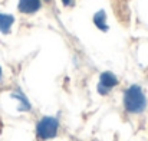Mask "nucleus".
Listing matches in <instances>:
<instances>
[{
	"instance_id": "1",
	"label": "nucleus",
	"mask_w": 148,
	"mask_h": 141,
	"mask_svg": "<svg viewBox=\"0 0 148 141\" xmlns=\"http://www.w3.org/2000/svg\"><path fill=\"white\" fill-rule=\"evenodd\" d=\"M122 105H124L125 112H128L131 115L143 114L147 109V105H148V99H147L145 92H144V89L138 84L130 85L124 91Z\"/></svg>"
},
{
	"instance_id": "2",
	"label": "nucleus",
	"mask_w": 148,
	"mask_h": 141,
	"mask_svg": "<svg viewBox=\"0 0 148 141\" xmlns=\"http://www.w3.org/2000/svg\"><path fill=\"white\" fill-rule=\"evenodd\" d=\"M60 128V122L58 117L43 115L38 120L35 127V135L38 141H49L58 137Z\"/></svg>"
},
{
	"instance_id": "3",
	"label": "nucleus",
	"mask_w": 148,
	"mask_h": 141,
	"mask_svg": "<svg viewBox=\"0 0 148 141\" xmlns=\"http://www.w3.org/2000/svg\"><path fill=\"white\" fill-rule=\"evenodd\" d=\"M118 84H119L118 76H116L114 72H111V71H105V72H102V74L99 75L97 91H98L99 95L105 96V95L109 94L115 87H118Z\"/></svg>"
},
{
	"instance_id": "4",
	"label": "nucleus",
	"mask_w": 148,
	"mask_h": 141,
	"mask_svg": "<svg viewBox=\"0 0 148 141\" xmlns=\"http://www.w3.org/2000/svg\"><path fill=\"white\" fill-rule=\"evenodd\" d=\"M42 9V0H19L17 10L23 14H35Z\"/></svg>"
},
{
	"instance_id": "5",
	"label": "nucleus",
	"mask_w": 148,
	"mask_h": 141,
	"mask_svg": "<svg viewBox=\"0 0 148 141\" xmlns=\"http://www.w3.org/2000/svg\"><path fill=\"white\" fill-rule=\"evenodd\" d=\"M12 98L16 99V101L19 102V105H17V109H19V111H22V112H27V111L32 109V104H30V101L27 99V96L23 94L19 88H17L14 92H12Z\"/></svg>"
},
{
	"instance_id": "6",
	"label": "nucleus",
	"mask_w": 148,
	"mask_h": 141,
	"mask_svg": "<svg viewBox=\"0 0 148 141\" xmlns=\"http://www.w3.org/2000/svg\"><path fill=\"white\" fill-rule=\"evenodd\" d=\"M92 22H94V25L97 26V29H98V30H101V32H108V30H109L108 17H106L105 10H98V12L94 14Z\"/></svg>"
},
{
	"instance_id": "7",
	"label": "nucleus",
	"mask_w": 148,
	"mask_h": 141,
	"mask_svg": "<svg viewBox=\"0 0 148 141\" xmlns=\"http://www.w3.org/2000/svg\"><path fill=\"white\" fill-rule=\"evenodd\" d=\"M14 25V16L9 13H0V32L3 35L10 33L12 26Z\"/></svg>"
},
{
	"instance_id": "8",
	"label": "nucleus",
	"mask_w": 148,
	"mask_h": 141,
	"mask_svg": "<svg viewBox=\"0 0 148 141\" xmlns=\"http://www.w3.org/2000/svg\"><path fill=\"white\" fill-rule=\"evenodd\" d=\"M60 1H62V4L65 7H72L75 4V0H60Z\"/></svg>"
},
{
	"instance_id": "9",
	"label": "nucleus",
	"mask_w": 148,
	"mask_h": 141,
	"mask_svg": "<svg viewBox=\"0 0 148 141\" xmlns=\"http://www.w3.org/2000/svg\"><path fill=\"white\" fill-rule=\"evenodd\" d=\"M1 76H3V71H1V66H0V79H1Z\"/></svg>"
},
{
	"instance_id": "10",
	"label": "nucleus",
	"mask_w": 148,
	"mask_h": 141,
	"mask_svg": "<svg viewBox=\"0 0 148 141\" xmlns=\"http://www.w3.org/2000/svg\"><path fill=\"white\" fill-rule=\"evenodd\" d=\"M43 1H45V3H50L52 0H43Z\"/></svg>"
},
{
	"instance_id": "11",
	"label": "nucleus",
	"mask_w": 148,
	"mask_h": 141,
	"mask_svg": "<svg viewBox=\"0 0 148 141\" xmlns=\"http://www.w3.org/2000/svg\"><path fill=\"white\" fill-rule=\"evenodd\" d=\"M92 141H98V140H92Z\"/></svg>"
}]
</instances>
